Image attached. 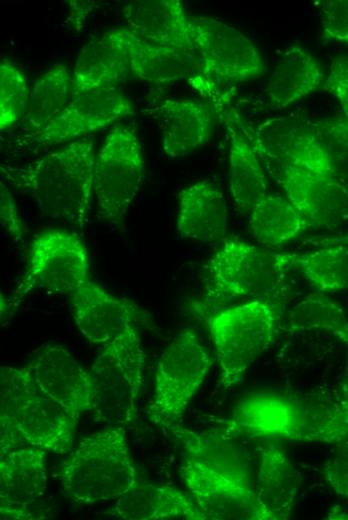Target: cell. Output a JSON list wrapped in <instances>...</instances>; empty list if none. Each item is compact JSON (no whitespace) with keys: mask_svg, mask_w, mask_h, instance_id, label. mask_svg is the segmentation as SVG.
Listing matches in <instances>:
<instances>
[{"mask_svg":"<svg viewBox=\"0 0 348 520\" xmlns=\"http://www.w3.org/2000/svg\"><path fill=\"white\" fill-rule=\"evenodd\" d=\"M220 423L237 438L338 443L348 439V401L328 389L259 392L242 398Z\"/></svg>","mask_w":348,"mask_h":520,"instance_id":"obj_1","label":"cell"},{"mask_svg":"<svg viewBox=\"0 0 348 520\" xmlns=\"http://www.w3.org/2000/svg\"><path fill=\"white\" fill-rule=\"evenodd\" d=\"M95 145L74 140L21 168H3L4 176L27 191L41 214L83 230L93 193Z\"/></svg>","mask_w":348,"mask_h":520,"instance_id":"obj_2","label":"cell"},{"mask_svg":"<svg viewBox=\"0 0 348 520\" xmlns=\"http://www.w3.org/2000/svg\"><path fill=\"white\" fill-rule=\"evenodd\" d=\"M1 453L25 443L55 452H71L79 416L46 394L28 367H0Z\"/></svg>","mask_w":348,"mask_h":520,"instance_id":"obj_3","label":"cell"},{"mask_svg":"<svg viewBox=\"0 0 348 520\" xmlns=\"http://www.w3.org/2000/svg\"><path fill=\"white\" fill-rule=\"evenodd\" d=\"M61 485L70 499L84 504L118 499L137 486L136 471L122 427L80 441L61 465Z\"/></svg>","mask_w":348,"mask_h":520,"instance_id":"obj_4","label":"cell"},{"mask_svg":"<svg viewBox=\"0 0 348 520\" xmlns=\"http://www.w3.org/2000/svg\"><path fill=\"white\" fill-rule=\"evenodd\" d=\"M290 267L283 253L237 238L225 239L205 266L204 312L235 299L271 300L281 290Z\"/></svg>","mask_w":348,"mask_h":520,"instance_id":"obj_5","label":"cell"},{"mask_svg":"<svg viewBox=\"0 0 348 520\" xmlns=\"http://www.w3.org/2000/svg\"><path fill=\"white\" fill-rule=\"evenodd\" d=\"M281 306L272 300H250L207 316L220 367V382H240L277 333Z\"/></svg>","mask_w":348,"mask_h":520,"instance_id":"obj_6","label":"cell"},{"mask_svg":"<svg viewBox=\"0 0 348 520\" xmlns=\"http://www.w3.org/2000/svg\"><path fill=\"white\" fill-rule=\"evenodd\" d=\"M143 370L144 352L135 328L104 346L91 368L97 421L125 426L135 420Z\"/></svg>","mask_w":348,"mask_h":520,"instance_id":"obj_7","label":"cell"},{"mask_svg":"<svg viewBox=\"0 0 348 520\" xmlns=\"http://www.w3.org/2000/svg\"><path fill=\"white\" fill-rule=\"evenodd\" d=\"M213 359L192 328L178 333L161 353L155 374L151 421L169 426L179 421L204 382Z\"/></svg>","mask_w":348,"mask_h":520,"instance_id":"obj_8","label":"cell"},{"mask_svg":"<svg viewBox=\"0 0 348 520\" xmlns=\"http://www.w3.org/2000/svg\"><path fill=\"white\" fill-rule=\"evenodd\" d=\"M145 171L144 153L135 131L115 126L95 155L93 194L99 216L119 225L135 199Z\"/></svg>","mask_w":348,"mask_h":520,"instance_id":"obj_9","label":"cell"},{"mask_svg":"<svg viewBox=\"0 0 348 520\" xmlns=\"http://www.w3.org/2000/svg\"><path fill=\"white\" fill-rule=\"evenodd\" d=\"M88 279V253L79 237L66 231L45 232L32 241L26 271L8 303L17 306L35 289L71 294Z\"/></svg>","mask_w":348,"mask_h":520,"instance_id":"obj_10","label":"cell"},{"mask_svg":"<svg viewBox=\"0 0 348 520\" xmlns=\"http://www.w3.org/2000/svg\"><path fill=\"white\" fill-rule=\"evenodd\" d=\"M202 75L222 81H245L264 69L254 44L240 31L211 17H191Z\"/></svg>","mask_w":348,"mask_h":520,"instance_id":"obj_11","label":"cell"},{"mask_svg":"<svg viewBox=\"0 0 348 520\" xmlns=\"http://www.w3.org/2000/svg\"><path fill=\"white\" fill-rule=\"evenodd\" d=\"M132 113L130 99L114 86L75 93L58 116L30 137L39 145H56L103 129Z\"/></svg>","mask_w":348,"mask_h":520,"instance_id":"obj_12","label":"cell"},{"mask_svg":"<svg viewBox=\"0 0 348 520\" xmlns=\"http://www.w3.org/2000/svg\"><path fill=\"white\" fill-rule=\"evenodd\" d=\"M181 474L205 519L271 520L254 489L188 458Z\"/></svg>","mask_w":348,"mask_h":520,"instance_id":"obj_13","label":"cell"},{"mask_svg":"<svg viewBox=\"0 0 348 520\" xmlns=\"http://www.w3.org/2000/svg\"><path fill=\"white\" fill-rule=\"evenodd\" d=\"M278 182L310 227L330 228L348 218V186L335 177L284 164Z\"/></svg>","mask_w":348,"mask_h":520,"instance_id":"obj_14","label":"cell"},{"mask_svg":"<svg viewBox=\"0 0 348 520\" xmlns=\"http://www.w3.org/2000/svg\"><path fill=\"white\" fill-rule=\"evenodd\" d=\"M27 367L36 384L74 414L93 409V376L62 345L45 343Z\"/></svg>","mask_w":348,"mask_h":520,"instance_id":"obj_15","label":"cell"},{"mask_svg":"<svg viewBox=\"0 0 348 520\" xmlns=\"http://www.w3.org/2000/svg\"><path fill=\"white\" fill-rule=\"evenodd\" d=\"M252 138L258 153L279 165H292L333 176L315 138L311 121L290 115L269 119ZM337 179V178H336Z\"/></svg>","mask_w":348,"mask_h":520,"instance_id":"obj_16","label":"cell"},{"mask_svg":"<svg viewBox=\"0 0 348 520\" xmlns=\"http://www.w3.org/2000/svg\"><path fill=\"white\" fill-rule=\"evenodd\" d=\"M70 301L78 330L92 344L105 346L135 328L138 308L90 279L70 294Z\"/></svg>","mask_w":348,"mask_h":520,"instance_id":"obj_17","label":"cell"},{"mask_svg":"<svg viewBox=\"0 0 348 520\" xmlns=\"http://www.w3.org/2000/svg\"><path fill=\"white\" fill-rule=\"evenodd\" d=\"M45 450L24 446L0 454L1 519H31L29 506L46 491Z\"/></svg>","mask_w":348,"mask_h":520,"instance_id":"obj_18","label":"cell"},{"mask_svg":"<svg viewBox=\"0 0 348 520\" xmlns=\"http://www.w3.org/2000/svg\"><path fill=\"white\" fill-rule=\"evenodd\" d=\"M167 428L182 444L188 459L254 489L257 463L237 437L219 428L199 432L179 424Z\"/></svg>","mask_w":348,"mask_h":520,"instance_id":"obj_19","label":"cell"},{"mask_svg":"<svg viewBox=\"0 0 348 520\" xmlns=\"http://www.w3.org/2000/svg\"><path fill=\"white\" fill-rule=\"evenodd\" d=\"M149 113L159 128L162 150L171 158L190 154L211 137L213 112L201 101L165 99Z\"/></svg>","mask_w":348,"mask_h":520,"instance_id":"obj_20","label":"cell"},{"mask_svg":"<svg viewBox=\"0 0 348 520\" xmlns=\"http://www.w3.org/2000/svg\"><path fill=\"white\" fill-rule=\"evenodd\" d=\"M118 34L129 70L143 81L166 83L203 76L197 54L148 41L130 29H118Z\"/></svg>","mask_w":348,"mask_h":520,"instance_id":"obj_21","label":"cell"},{"mask_svg":"<svg viewBox=\"0 0 348 520\" xmlns=\"http://www.w3.org/2000/svg\"><path fill=\"white\" fill-rule=\"evenodd\" d=\"M130 30L161 45L196 53L191 17L178 0H136L123 7Z\"/></svg>","mask_w":348,"mask_h":520,"instance_id":"obj_22","label":"cell"},{"mask_svg":"<svg viewBox=\"0 0 348 520\" xmlns=\"http://www.w3.org/2000/svg\"><path fill=\"white\" fill-rule=\"evenodd\" d=\"M177 231L183 238L203 243L222 239L228 227L226 199L209 180L195 182L179 192Z\"/></svg>","mask_w":348,"mask_h":520,"instance_id":"obj_23","label":"cell"},{"mask_svg":"<svg viewBox=\"0 0 348 520\" xmlns=\"http://www.w3.org/2000/svg\"><path fill=\"white\" fill-rule=\"evenodd\" d=\"M225 123L230 134L229 186L239 211L248 216L267 195L266 178L252 137L238 115L229 112Z\"/></svg>","mask_w":348,"mask_h":520,"instance_id":"obj_24","label":"cell"},{"mask_svg":"<svg viewBox=\"0 0 348 520\" xmlns=\"http://www.w3.org/2000/svg\"><path fill=\"white\" fill-rule=\"evenodd\" d=\"M300 485V474L283 449L274 444L258 448L254 491L271 520L291 515Z\"/></svg>","mask_w":348,"mask_h":520,"instance_id":"obj_25","label":"cell"},{"mask_svg":"<svg viewBox=\"0 0 348 520\" xmlns=\"http://www.w3.org/2000/svg\"><path fill=\"white\" fill-rule=\"evenodd\" d=\"M129 71L118 29L106 31L81 49L73 73L75 93L111 87Z\"/></svg>","mask_w":348,"mask_h":520,"instance_id":"obj_26","label":"cell"},{"mask_svg":"<svg viewBox=\"0 0 348 520\" xmlns=\"http://www.w3.org/2000/svg\"><path fill=\"white\" fill-rule=\"evenodd\" d=\"M113 510L126 520H206L194 500L168 485L136 486L118 498Z\"/></svg>","mask_w":348,"mask_h":520,"instance_id":"obj_27","label":"cell"},{"mask_svg":"<svg viewBox=\"0 0 348 520\" xmlns=\"http://www.w3.org/2000/svg\"><path fill=\"white\" fill-rule=\"evenodd\" d=\"M324 85L319 62L304 48L293 45L280 56L268 82L270 105L284 108Z\"/></svg>","mask_w":348,"mask_h":520,"instance_id":"obj_28","label":"cell"},{"mask_svg":"<svg viewBox=\"0 0 348 520\" xmlns=\"http://www.w3.org/2000/svg\"><path fill=\"white\" fill-rule=\"evenodd\" d=\"M248 218L254 238L269 246L286 243L310 227L288 199L274 195H266L254 205Z\"/></svg>","mask_w":348,"mask_h":520,"instance_id":"obj_29","label":"cell"},{"mask_svg":"<svg viewBox=\"0 0 348 520\" xmlns=\"http://www.w3.org/2000/svg\"><path fill=\"white\" fill-rule=\"evenodd\" d=\"M290 268L298 270L319 292L348 289V246L326 245L302 254L283 253Z\"/></svg>","mask_w":348,"mask_h":520,"instance_id":"obj_30","label":"cell"},{"mask_svg":"<svg viewBox=\"0 0 348 520\" xmlns=\"http://www.w3.org/2000/svg\"><path fill=\"white\" fill-rule=\"evenodd\" d=\"M75 94L74 78L63 64L53 65L34 83L26 113L27 125L38 131L58 116Z\"/></svg>","mask_w":348,"mask_h":520,"instance_id":"obj_31","label":"cell"},{"mask_svg":"<svg viewBox=\"0 0 348 520\" xmlns=\"http://www.w3.org/2000/svg\"><path fill=\"white\" fill-rule=\"evenodd\" d=\"M286 331L324 330L348 344V318L343 309L323 292L308 295L289 313Z\"/></svg>","mask_w":348,"mask_h":520,"instance_id":"obj_32","label":"cell"},{"mask_svg":"<svg viewBox=\"0 0 348 520\" xmlns=\"http://www.w3.org/2000/svg\"><path fill=\"white\" fill-rule=\"evenodd\" d=\"M311 125L332 174L348 186V122L329 117Z\"/></svg>","mask_w":348,"mask_h":520,"instance_id":"obj_33","label":"cell"},{"mask_svg":"<svg viewBox=\"0 0 348 520\" xmlns=\"http://www.w3.org/2000/svg\"><path fill=\"white\" fill-rule=\"evenodd\" d=\"M26 79L19 68L3 59L0 63V129L7 130L26 116L29 96Z\"/></svg>","mask_w":348,"mask_h":520,"instance_id":"obj_34","label":"cell"},{"mask_svg":"<svg viewBox=\"0 0 348 520\" xmlns=\"http://www.w3.org/2000/svg\"><path fill=\"white\" fill-rule=\"evenodd\" d=\"M320 11L323 35L348 43V0L321 1Z\"/></svg>","mask_w":348,"mask_h":520,"instance_id":"obj_35","label":"cell"},{"mask_svg":"<svg viewBox=\"0 0 348 520\" xmlns=\"http://www.w3.org/2000/svg\"><path fill=\"white\" fill-rule=\"evenodd\" d=\"M0 222L15 243L23 242L25 227L19 215L16 201L3 181L0 182Z\"/></svg>","mask_w":348,"mask_h":520,"instance_id":"obj_36","label":"cell"},{"mask_svg":"<svg viewBox=\"0 0 348 520\" xmlns=\"http://www.w3.org/2000/svg\"><path fill=\"white\" fill-rule=\"evenodd\" d=\"M323 473L333 491L348 499V444L325 462Z\"/></svg>","mask_w":348,"mask_h":520,"instance_id":"obj_37","label":"cell"},{"mask_svg":"<svg viewBox=\"0 0 348 520\" xmlns=\"http://www.w3.org/2000/svg\"><path fill=\"white\" fill-rule=\"evenodd\" d=\"M324 89L338 100L345 120L348 122V61L335 59L330 67L329 75L324 81Z\"/></svg>","mask_w":348,"mask_h":520,"instance_id":"obj_38","label":"cell"},{"mask_svg":"<svg viewBox=\"0 0 348 520\" xmlns=\"http://www.w3.org/2000/svg\"><path fill=\"white\" fill-rule=\"evenodd\" d=\"M337 392L343 399L348 401V357H347V361L345 364V368H344V372H343L341 381L337 388Z\"/></svg>","mask_w":348,"mask_h":520,"instance_id":"obj_39","label":"cell"},{"mask_svg":"<svg viewBox=\"0 0 348 520\" xmlns=\"http://www.w3.org/2000/svg\"><path fill=\"white\" fill-rule=\"evenodd\" d=\"M321 246L326 245H346L348 246V233L344 235H339L337 237L325 238L316 242Z\"/></svg>","mask_w":348,"mask_h":520,"instance_id":"obj_40","label":"cell"}]
</instances>
